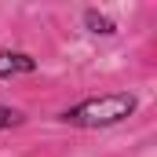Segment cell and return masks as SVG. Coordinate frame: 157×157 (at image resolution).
<instances>
[{"label":"cell","instance_id":"3957f363","mask_svg":"<svg viewBox=\"0 0 157 157\" xmlns=\"http://www.w3.org/2000/svg\"><path fill=\"white\" fill-rule=\"evenodd\" d=\"M80 22H84V29L95 33V37H113V33H117V22H113L110 15H102L99 7H84V11H80Z\"/></svg>","mask_w":157,"mask_h":157},{"label":"cell","instance_id":"7a4b0ae2","mask_svg":"<svg viewBox=\"0 0 157 157\" xmlns=\"http://www.w3.org/2000/svg\"><path fill=\"white\" fill-rule=\"evenodd\" d=\"M37 70H40V62L29 51H0V80L29 77V73H37Z\"/></svg>","mask_w":157,"mask_h":157},{"label":"cell","instance_id":"6da1fadb","mask_svg":"<svg viewBox=\"0 0 157 157\" xmlns=\"http://www.w3.org/2000/svg\"><path fill=\"white\" fill-rule=\"evenodd\" d=\"M135 110H139V99L132 91H110V95H91V99L66 106L59 121L70 128H113L121 121H128Z\"/></svg>","mask_w":157,"mask_h":157},{"label":"cell","instance_id":"277c9868","mask_svg":"<svg viewBox=\"0 0 157 157\" xmlns=\"http://www.w3.org/2000/svg\"><path fill=\"white\" fill-rule=\"evenodd\" d=\"M26 121L22 110H15V106H0V132H7V128H18Z\"/></svg>","mask_w":157,"mask_h":157}]
</instances>
